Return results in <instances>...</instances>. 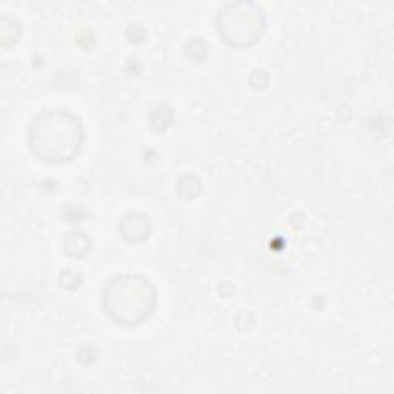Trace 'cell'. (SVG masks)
Listing matches in <instances>:
<instances>
[{
    "label": "cell",
    "instance_id": "cell-1",
    "mask_svg": "<svg viewBox=\"0 0 394 394\" xmlns=\"http://www.w3.org/2000/svg\"><path fill=\"white\" fill-rule=\"evenodd\" d=\"M84 140L82 121L65 108L43 110L29 122L28 147L43 162L62 164L73 160Z\"/></svg>",
    "mask_w": 394,
    "mask_h": 394
},
{
    "label": "cell",
    "instance_id": "cell-2",
    "mask_svg": "<svg viewBox=\"0 0 394 394\" xmlns=\"http://www.w3.org/2000/svg\"><path fill=\"white\" fill-rule=\"evenodd\" d=\"M158 293L140 274H119L106 284L102 305L112 322L121 327H137L147 322L156 310Z\"/></svg>",
    "mask_w": 394,
    "mask_h": 394
},
{
    "label": "cell",
    "instance_id": "cell-3",
    "mask_svg": "<svg viewBox=\"0 0 394 394\" xmlns=\"http://www.w3.org/2000/svg\"><path fill=\"white\" fill-rule=\"evenodd\" d=\"M216 28L227 45L234 48L251 47L267 28L265 12L259 3L251 0L223 3L217 11Z\"/></svg>",
    "mask_w": 394,
    "mask_h": 394
},
{
    "label": "cell",
    "instance_id": "cell-4",
    "mask_svg": "<svg viewBox=\"0 0 394 394\" xmlns=\"http://www.w3.org/2000/svg\"><path fill=\"white\" fill-rule=\"evenodd\" d=\"M119 231L131 243L143 242L151 234V219L145 212L131 211L121 219Z\"/></svg>",
    "mask_w": 394,
    "mask_h": 394
},
{
    "label": "cell",
    "instance_id": "cell-5",
    "mask_svg": "<svg viewBox=\"0 0 394 394\" xmlns=\"http://www.w3.org/2000/svg\"><path fill=\"white\" fill-rule=\"evenodd\" d=\"M62 248H64V253L66 256H70L73 259L82 260L88 258L93 243L90 237L82 233V231H70V233L64 237V241H62Z\"/></svg>",
    "mask_w": 394,
    "mask_h": 394
},
{
    "label": "cell",
    "instance_id": "cell-6",
    "mask_svg": "<svg viewBox=\"0 0 394 394\" xmlns=\"http://www.w3.org/2000/svg\"><path fill=\"white\" fill-rule=\"evenodd\" d=\"M174 122V111L168 105H158L149 114V125L158 131H165Z\"/></svg>",
    "mask_w": 394,
    "mask_h": 394
},
{
    "label": "cell",
    "instance_id": "cell-7",
    "mask_svg": "<svg viewBox=\"0 0 394 394\" xmlns=\"http://www.w3.org/2000/svg\"><path fill=\"white\" fill-rule=\"evenodd\" d=\"M200 190H202V182L196 176H191V174H186L177 180V193L185 199H195L200 195Z\"/></svg>",
    "mask_w": 394,
    "mask_h": 394
},
{
    "label": "cell",
    "instance_id": "cell-8",
    "mask_svg": "<svg viewBox=\"0 0 394 394\" xmlns=\"http://www.w3.org/2000/svg\"><path fill=\"white\" fill-rule=\"evenodd\" d=\"M185 54L188 56V59L193 62H202L206 59V54H208V47L205 45V42L202 39H191L185 43Z\"/></svg>",
    "mask_w": 394,
    "mask_h": 394
},
{
    "label": "cell",
    "instance_id": "cell-9",
    "mask_svg": "<svg viewBox=\"0 0 394 394\" xmlns=\"http://www.w3.org/2000/svg\"><path fill=\"white\" fill-rule=\"evenodd\" d=\"M248 82L254 90H265L268 84H270V76H268V73L265 70L256 68V70H253L251 74H249Z\"/></svg>",
    "mask_w": 394,
    "mask_h": 394
},
{
    "label": "cell",
    "instance_id": "cell-10",
    "mask_svg": "<svg viewBox=\"0 0 394 394\" xmlns=\"http://www.w3.org/2000/svg\"><path fill=\"white\" fill-rule=\"evenodd\" d=\"M60 282L65 286V288L73 290V288H77L80 282H82V276L77 273H73L71 270H65L60 274Z\"/></svg>",
    "mask_w": 394,
    "mask_h": 394
}]
</instances>
